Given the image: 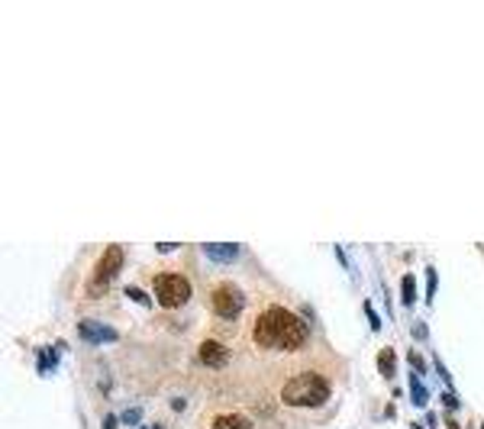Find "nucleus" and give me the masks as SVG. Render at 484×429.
I'll return each mask as SVG.
<instances>
[{"label": "nucleus", "instance_id": "nucleus-1", "mask_svg": "<svg viewBox=\"0 0 484 429\" xmlns=\"http://www.w3.org/2000/svg\"><path fill=\"white\" fill-rule=\"evenodd\" d=\"M252 336L262 349H278V352H297L310 339L307 323L291 313L287 307H268L252 326Z\"/></svg>", "mask_w": 484, "mask_h": 429}, {"label": "nucleus", "instance_id": "nucleus-2", "mask_svg": "<svg viewBox=\"0 0 484 429\" xmlns=\"http://www.w3.org/2000/svg\"><path fill=\"white\" fill-rule=\"evenodd\" d=\"M281 400L287 407H323L329 400V381L323 375H313V371L294 375L284 381Z\"/></svg>", "mask_w": 484, "mask_h": 429}, {"label": "nucleus", "instance_id": "nucleus-3", "mask_svg": "<svg viewBox=\"0 0 484 429\" xmlns=\"http://www.w3.org/2000/svg\"><path fill=\"white\" fill-rule=\"evenodd\" d=\"M123 268V249L120 245H107L101 255V261H97V268H94L91 281H87V294L91 297H104L107 294L110 281L117 278V271Z\"/></svg>", "mask_w": 484, "mask_h": 429}, {"label": "nucleus", "instance_id": "nucleus-4", "mask_svg": "<svg viewBox=\"0 0 484 429\" xmlns=\"http://www.w3.org/2000/svg\"><path fill=\"white\" fill-rule=\"evenodd\" d=\"M152 287H155V300L165 310H175V307H184V303L191 300V281L184 278V275H175V271L159 275Z\"/></svg>", "mask_w": 484, "mask_h": 429}, {"label": "nucleus", "instance_id": "nucleus-5", "mask_svg": "<svg viewBox=\"0 0 484 429\" xmlns=\"http://www.w3.org/2000/svg\"><path fill=\"white\" fill-rule=\"evenodd\" d=\"M210 303H213V313L223 317V320H236L245 307V294H242L236 284H217L213 294H210Z\"/></svg>", "mask_w": 484, "mask_h": 429}, {"label": "nucleus", "instance_id": "nucleus-6", "mask_svg": "<svg viewBox=\"0 0 484 429\" xmlns=\"http://www.w3.org/2000/svg\"><path fill=\"white\" fill-rule=\"evenodd\" d=\"M78 333H81L87 342H117L120 333L113 326H107V323H97V320H81L78 323Z\"/></svg>", "mask_w": 484, "mask_h": 429}, {"label": "nucleus", "instance_id": "nucleus-7", "mask_svg": "<svg viewBox=\"0 0 484 429\" xmlns=\"http://www.w3.org/2000/svg\"><path fill=\"white\" fill-rule=\"evenodd\" d=\"M197 358H201L207 368H223V365L229 362V349H226L223 342H217V339H207V342L197 349Z\"/></svg>", "mask_w": 484, "mask_h": 429}, {"label": "nucleus", "instance_id": "nucleus-8", "mask_svg": "<svg viewBox=\"0 0 484 429\" xmlns=\"http://www.w3.org/2000/svg\"><path fill=\"white\" fill-rule=\"evenodd\" d=\"M204 255L213 261H236L239 259V245L236 242H204Z\"/></svg>", "mask_w": 484, "mask_h": 429}, {"label": "nucleus", "instance_id": "nucleus-9", "mask_svg": "<svg viewBox=\"0 0 484 429\" xmlns=\"http://www.w3.org/2000/svg\"><path fill=\"white\" fill-rule=\"evenodd\" d=\"M213 429H252V420L242 413H220L213 416Z\"/></svg>", "mask_w": 484, "mask_h": 429}, {"label": "nucleus", "instance_id": "nucleus-10", "mask_svg": "<svg viewBox=\"0 0 484 429\" xmlns=\"http://www.w3.org/2000/svg\"><path fill=\"white\" fill-rule=\"evenodd\" d=\"M397 355H394V349H381L378 352V371H381V378H394V371H397Z\"/></svg>", "mask_w": 484, "mask_h": 429}, {"label": "nucleus", "instance_id": "nucleus-11", "mask_svg": "<svg viewBox=\"0 0 484 429\" xmlns=\"http://www.w3.org/2000/svg\"><path fill=\"white\" fill-rule=\"evenodd\" d=\"M410 400L417 407H426V400H429V391L423 387V381H420L417 375H410Z\"/></svg>", "mask_w": 484, "mask_h": 429}, {"label": "nucleus", "instance_id": "nucleus-12", "mask_svg": "<svg viewBox=\"0 0 484 429\" xmlns=\"http://www.w3.org/2000/svg\"><path fill=\"white\" fill-rule=\"evenodd\" d=\"M401 294H404V307L417 303V281H413V275H404L401 278Z\"/></svg>", "mask_w": 484, "mask_h": 429}, {"label": "nucleus", "instance_id": "nucleus-13", "mask_svg": "<svg viewBox=\"0 0 484 429\" xmlns=\"http://www.w3.org/2000/svg\"><path fill=\"white\" fill-rule=\"evenodd\" d=\"M36 358H42V371H52V368H55V352H52V349H39V352H36Z\"/></svg>", "mask_w": 484, "mask_h": 429}, {"label": "nucleus", "instance_id": "nucleus-14", "mask_svg": "<svg viewBox=\"0 0 484 429\" xmlns=\"http://www.w3.org/2000/svg\"><path fill=\"white\" fill-rule=\"evenodd\" d=\"M126 297H129V300H136V303H142V307H149V294H145V291H139V287H126Z\"/></svg>", "mask_w": 484, "mask_h": 429}, {"label": "nucleus", "instance_id": "nucleus-15", "mask_svg": "<svg viewBox=\"0 0 484 429\" xmlns=\"http://www.w3.org/2000/svg\"><path fill=\"white\" fill-rule=\"evenodd\" d=\"M365 313H368V323H371V329H381V320H378V313H375V307H371V300H365Z\"/></svg>", "mask_w": 484, "mask_h": 429}, {"label": "nucleus", "instance_id": "nucleus-16", "mask_svg": "<svg viewBox=\"0 0 484 429\" xmlns=\"http://www.w3.org/2000/svg\"><path fill=\"white\" fill-rule=\"evenodd\" d=\"M426 278H429V291H426V300H433V291H436V268H426Z\"/></svg>", "mask_w": 484, "mask_h": 429}, {"label": "nucleus", "instance_id": "nucleus-17", "mask_svg": "<svg viewBox=\"0 0 484 429\" xmlns=\"http://www.w3.org/2000/svg\"><path fill=\"white\" fill-rule=\"evenodd\" d=\"M443 404L452 407V410H459V397H455V394H443Z\"/></svg>", "mask_w": 484, "mask_h": 429}, {"label": "nucleus", "instance_id": "nucleus-18", "mask_svg": "<svg viewBox=\"0 0 484 429\" xmlns=\"http://www.w3.org/2000/svg\"><path fill=\"white\" fill-rule=\"evenodd\" d=\"M410 362H413V371H423V368H426V362L420 358L417 352H410Z\"/></svg>", "mask_w": 484, "mask_h": 429}, {"label": "nucleus", "instance_id": "nucleus-19", "mask_svg": "<svg viewBox=\"0 0 484 429\" xmlns=\"http://www.w3.org/2000/svg\"><path fill=\"white\" fill-rule=\"evenodd\" d=\"M155 249H159L162 255H168V252H175V249H178V242H159Z\"/></svg>", "mask_w": 484, "mask_h": 429}, {"label": "nucleus", "instance_id": "nucleus-20", "mask_svg": "<svg viewBox=\"0 0 484 429\" xmlns=\"http://www.w3.org/2000/svg\"><path fill=\"white\" fill-rule=\"evenodd\" d=\"M123 420H126V423H139V410H126V413H123Z\"/></svg>", "mask_w": 484, "mask_h": 429}, {"label": "nucleus", "instance_id": "nucleus-21", "mask_svg": "<svg viewBox=\"0 0 484 429\" xmlns=\"http://www.w3.org/2000/svg\"><path fill=\"white\" fill-rule=\"evenodd\" d=\"M413 336H417V339H426V326H423V323H417V326H413Z\"/></svg>", "mask_w": 484, "mask_h": 429}, {"label": "nucleus", "instance_id": "nucleus-22", "mask_svg": "<svg viewBox=\"0 0 484 429\" xmlns=\"http://www.w3.org/2000/svg\"><path fill=\"white\" fill-rule=\"evenodd\" d=\"M104 429H117V416H107V420H104Z\"/></svg>", "mask_w": 484, "mask_h": 429}, {"label": "nucleus", "instance_id": "nucleus-23", "mask_svg": "<svg viewBox=\"0 0 484 429\" xmlns=\"http://www.w3.org/2000/svg\"><path fill=\"white\" fill-rule=\"evenodd\" d=\"M446 429H459V423H455V420L449 416V420H446Z\"/></svg>", "mask_w": 484, "mask_h": 429}, {"label": "nucleus", "instance_id": "nucleus-24", "mask_svg": "<svg viewBox=\"0 0 484 429\" xmlns=\"http://www.w3.org/2000/svg\"><path fill=\"white\" fill-rule=\"evenodd\" d=\"M481 429H484V423H481Z\"/></svg>", "mask_w": 484, "mask_h": 429}]
</instances>
